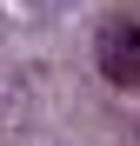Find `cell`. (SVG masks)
<instances>
[{
	"label": "cell",
	"instance_id": "6da1fadb",
	"mask_svg": "<svg viewBox=\"0 0 140 146\" xmlns=\"http://www.w3.org/2000/svg\"><path fill=\"white\" fill-rule=\"evenodd\" d=\"M93 60H100L107 86H140V27L133 20H107L93 33Z\"/></svg>",
	"mask_w": 140,
	"mask_h": 146
}]
</instances>
